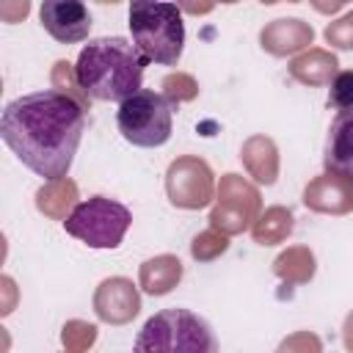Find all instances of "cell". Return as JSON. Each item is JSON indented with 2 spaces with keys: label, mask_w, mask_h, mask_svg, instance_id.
Masks as SVG:
<instances>
[{
  "label": "cell",
  "mask_w": 353,
  "mask_h": 353,
  "mask_svg": "<svg viewBox=\"0 0 353 353\" xmlns=\"http://www.w3.org/2000/svg\"><path fill=\"white\" fill-rule=\"evenodd\" d=\"M85 130V108L55 91L11 99L0 116V135L22 165L47 182L63 179Z\"/></svg>",
  "instance_id": "1"
},
{
  "label": "cell",
  "mask_w": 353,
  "mask_h": 353,
  "mask_svg": "<svg viewBox=\"0 0 353 353\" xmlns=\"http://www.w3.org/2000/svg\"><path fill=\"white\" fill-rule=\"evenodd\" d=\"M146 58L121 36H102L88 41L74 63L80 88L99 102H124L141 91Z\"/></svg>",
  "instance_id": "2"
},
{
  "label": "cell",
  "mask_w": 353,
  "mask_h": 353,
  "mask_svg": "<svg viewBox=\"0 0 353 353\" xmlns=\"http://www.w3.org/2000/svg\"><path fill=\"white\" fill-rule=\"evenodd\" d=\"M132 353H218L215 331L190 309L154 312L135 336Z\"/></svg>",
  "instance_id": "3"
},
{
  "label": "cell",
  "mask_w": 353,
  "mask_h": 353,
  "mask_svg": "<svg viewBox=\"0 0 353 353\" xmlns=\"http://www.w3.org/2000/svg\"><path fill=\"white\" fill-rule=\"evenodd\" d=\"M130 33L132 44L146 61L174 66L185 47V25L182 8L174 3H130Z\"/></svg>",
  "instance_id": "4"
},
{
  "label": "cell",
  "mask_w": 353,
  "mask_h": 353,
  "mask_svg": "<svg viewBox=\"0 0 353 353\" xmlns=\"http://www.w3.org/2000/svg\"><path fill=\"white\" fill-rule=\"evenodd\" d=\"M132 223V212L108 196H91L80 201L63 221V229L88 248H116Z\"/></svg>",
  "instance_id": "5"
},
{
  "label": "cell",
  "mask_w": 353,
  "mask_h": 353,
  "mask_svg": "<svg viewBox=\"0 0 353 353\" xmlns=\"http://www.w3.org/2000/svg\"><path fill=\"white\" fill-rule=\"evenodd\" d=\"M171 116H174V105L163 94L141 88L138 94L127 97L119 105L116 124L124 141H130L132 146L152 149V146H163L171 138V124H174Z\"/></svg>",
  "instance_id": "6"
},
{
  "label": "cell",
  "mask_w": 353,
  "mask_h": 353,
  "mask_svg": "<svg viewBox=\"0 0 353 353\" xmlns=\"http://www.w3.org/2000/svg\"><path fill=\"white\" fill-rule=\"evenodd\" d=\"M259 190L240 174H223L218 185V199L210 212L212 229L223 234H240L259 218Z\"/></svg>",
  "instance_id": "7"
},
{
  "label": "cell",
  "mask_w": 353,
  "mask_h": 353,
  "mask_svg": "<svg viewBox=\"0 0 353 353\" xmlns=\"http://www.w3.org/2000/svg\"><path fill=\"white\" fill-rule=\"evenodd\" d=\"M165 193L174 207L182 210H201L212 201L215 182L212 171L201 157L185 154L176 157L165 171Z\"/></svg>",
  "instance_id": "8"
},
{
  "label": "cell",
  "mask_w": 353,
  "mask_h": 353,
  "mask_svg": "<svg viewBox=\"0 0 353 353\" xmlns=\"http://www.w3.org/2000/svg\"><path fill=\"white\" fill-rule=\"evenodd\" d=\"M44 30L61 44H77L88 39L91 14L77 0H44L39 8Z\"/></svg>",
  "instance_id": "9"
},
{
  "label": "cell",
  "mask_w": 353,
  "mask_h": 353,
  "mask_svg": "<svg viewBox=\"0 0 353 353\" xmlns=\"http://www.w3.org/2000/svg\"><path fill=\"white\" fill-rule=\"evenodd\" d=\"M94 312L99 320L113 323V325H124L130 323L138 312H141V295L138 287L124 279V276H113L105 279L97 292H94Z\"/></svg>",
  "instance_id": "10"
},
{
  "label": "cell",
  "mask_w": 353,
  "mask_h": 353,
  "mask_svg": "<svg viewBox=\"0 0 353 353\" xmlns=\"http://www.w3.org/2000/svg\"><path fill=\"white\" fill-rule=\"evenodd\" d=\"M303 204L314 212H331V215H345L353 210V182L325 171L314 176L306 190H303Z\"/></svg>",
  "instance_id": "11"
},
{
  "label": "cell",
  "mask_w": 353,
  "mask_h": 353,
  "mask_svg": "<svg viewBox=\"0 0 353 353\" xmlns=\"http://www.w3.org/2000/svg\"><path fill=\"white\" fill-rule=\"evenodd\" d=\"M325 171L353 182V113H339L325 138Z\"/></svg>",
  "instance_id": "12"
},
{
  "label": "cell",
  "mask_w": 353,
  "mask_h": 353,
  "mask_svg": "<svg viewBox=\"0 0 353 353\" xmlns=\"http://www.w3.org/2000/svg\"><path fill=\"white\" fill-rule=\"evenodd\" d=\"M314 39L312 25H306L303 19H273L262 28L259 41L270 55H290L298 52L303 47H309Z\"/></svg>",
  "instance_id": "13"
},
{
  "label": "cell",
  "mask_w": 353,
  "mask_h": 353,
  "mask_svg": "<svg viewBox=\"0 0 353 353\" xmlns=\"http://www.w3.org/2000/svg\"><path fill=\"white\" fill-rule=\"evenodd\" d=\"M240 160L256 182H262V185L276 182V176H279V149L268 135L248 138L240 149Z\"/></svg>",
  "instance_id": "14"
},
{
  "label": "cell",
  "mask_w": 353,
  "mask_h": 353,
  "mask_svg": "<svg viewBox=\"0 0 353 353\" xmlns=\"http://www.w3.org/2000/svg\"><path fill=\"white\" fill-rule=\"evenodd\" d=\"M182 279V262L174 254H160L154 259H146L138 273V284L149 295H165L171 292Z\"/></svg>",
  "instance_id": "15"
},
{
  "label": "cell",
  "mask_w": 353,
  "mask_h": 353,
  "mask_svg": "<svg viewBox=\"0 0 353 353\" xmlns=\"http://www.w3.org/2000/svg\"><path fill=\"white\" fill-rule=\"evenodd\" d=\"M336 55L328 50H306L290 63V74L306 85H331L336 77Z\"/></svg>",
  "instance_id": "16"
},
{
  "label": "cell",
  "mask_w": 353,
  "mask_h": 353,
  "mask_svg": "<svg viewBox=\"0 0 353 353\" xmlns=\"http://www.w3.org/2000/svg\"><path fill=\"white\" fill-rule=\"evenodd\" d=\"M36 207L41 215H47L52 221H66L72 215V210L77 207V185L69 176L41 185L36 190Z\"/></svg>",
  "instance_id": "17"
},
{
  "label": "cell",
  "mask_w": 353,
  "mask_h": 353,
  "mask_svg": "<svg viewBox=\"0 0 353 353\" xmlns=\"http://www.w3.org/2000/svg\"><path fill=\"white\" fill-rule=\"evenodd\" d=\"M292 226H295V218L287 207H268L254 221L251 234H254V243H259V245H276L290 237Z\"/></svg>",
  "instance_id": "18"
},
{
  "label": "cell",
  "mask_w": 353,
  "mask_h": 353,
  "mask_svg": "<svg viewBox=\"0 0 353 353\" xmlns=\"http://www.w3.org/2000/svg\"><path fill=\"white\" fill-rule=\"evenodd\" d=\"M273 273L287 284H306L314 276V254L306 245H292L276 256Z\"/></svg>",
  "instance_id": "19"
},
{
  "label": "cell",
  "mask_w": 353,
  "mask_h": 353,
  "mask_svg": "<svg viewBox=\"0 0 353 353\" xmlns=\"http://www.w3.org/2000/svg\"><path fill=\"white\" fill-rule=\"evenodd\" d=\"M52 88L61 91V94H66V97H72V99H77V102L85 108V113L91 110V97L80 88L77 74H74V66H72L69 61H58V63L52 66Z\"/></svg>",
  "instance_id": "20"
},
{
  "label": "cell",
  "mask_w": 353,
  "mask_h": 353,
  "mask_svg": "<svg viewBox=\"0 0 353 353\" xmlns=\"http://www.w3.org/2000/svg\"><path fill=\"white\" fill-rule=\"evenodd\" d=\"M61 342H63L66 353H85L97 342V325H91L85 320H69L61 328Z\"/></svg>",
  "instance_id": "21"
},
{
  "label": "cell",
  "mask_w": 353,
  "mask_h": 353,
  "mask_svg": "<svg viewBox=\"0 0 353 353\" xmlns=\"http://www.w3.org/2000/svg\"><path fill=\"white\" fill-rule=\"evenodd\" d=\"M229 248V234H223V232H218V229H207V232H201V234H196L193 237V243H190V254H193V259H199V262H210V259H215L218 254H223Z\"/></svg>",
  "instance_id": "22"
},
{
  "label": "cell",
  "mask_w": 353,
  "mask_h": 353,
  "mask_svg": "<svg viewBox=\"0 0 353 353\" xmlns=\"http://www.w3.org/2000/svg\"><path fill=\"white\" fill-rule=\"evenodd\" d=\"M328 108L339 113H353V69L336 72L328 85Z\"/></svg>",
  "instance_id": "23"
},
{
  "label": "cell",
  "mask_w": 353,
  "mask_h": 353,
  "mask_svg": "<svg viewBox=\"0 0 353 353\" xmlns=\"http://www.w3.org/2000/svg\"><path fill=\"white\" fill-rule=\"evenodd\" d=\"M199 94V85L190 74L185 72H176V74H168L163 80V97L171 102V105H179V102H188Z\"/></svg>",
  "instance_id": "24"
},
{
  "label": "cell",
  "mask_w": 353,
  "mask_h": 353,
  "mask_svg": "<svg viewBox=\"0 0 353 353\" xmlns=\"http://www.w3.org/2000/svg\"><path fill=\"white\" fill-rule=\"evenodd\" d=\"M325 41L336 50H353V11L342 14L325 28Z\"/></svg>",
  "instance_id": "25"
},
{
  "label": "cell",
  "mask_w": 353,
  "mask_h": 353,
  "mask_svg": "<svg viewBox=\"0 0 353 353\" xmlns=\"http://www.w3.org/2000/svg\"><path fill=\"white\" fill-rule=\"evenodd\" d=\"M276 353H323V342L312 331H298V334H290L287 339H281Z\"/></svg>",
  "instance_id": "26"
},
{
  "label": "cell",
  "mask_w": 353,
  "mask_h": 353,
  "mask_svg": "<svg viewBox=\"0 0 353 353\" xmlns=\"http://www.w3.org/2000/svg\"><path fill=\"white\" fill-rule=\"evenodd\" d=\"M30 11V6L28 3H17V6H0V14H3V19L6 22H17L19 17H25Z\"/></svg>",
  "instance_id": "27"
},
{
  "label": "cell",
  "mask_w": 353,
  "mask_h": 353,
  "mask_svg": "<svg viewBox=\"0 0 353 353\" xmlns=\"http://www.w3.org/2000/svg\"><path fill=\"white\" fill-rule=\"evenodd\" d=\"M342 339H345V347L353 353V312L345 317V325H342Z\"/></svg>",
  "instance_id": "28"
}]
</instances>
